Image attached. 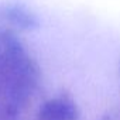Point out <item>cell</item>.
I'll return each instance as SVG.
<instances>
[{"label":"cell","mask_w":120,"mask_h":120,"mask_svg":"<svg viewBox=\"0 0 120 120\" xmlns=\"http://www.w3.org/2000/svg\"><path fill=\"white\" fill-rule=\"evenodd\" d=\"M79 109L68 95H59L45 100L38 109V120H78Z\"/></svg>","instance_id":"6da1fadb"}]
</instances>
